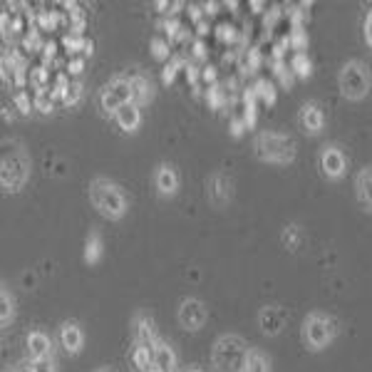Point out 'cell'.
Returning <instances> with one entry per match:
<instances>
[{
    "mask_svg": "<svg viewBox=\"0 0 372 372\" xmlns=\"http://www.w3.org/2000/svg\"><path fill=\"white\" fill-rule=\"evenodd\" d=\"M206 192L214 206H226L231 201V194H234V181L226 172H214L206 181Z\"/></svg>",
    "mask_w": 372,
    "mask_h": 372,
    "instance_id": "cell-9",
    "label": "cell"
},
{
    "mask_svg": "<svg viewBox=\"0 0 372 372\" xmlns=\"http://www.w3.org/2000/svg\"><path fill=\"white\" fill-rule=\"evenodd\" d=\"M355 194H358V201L365 206L367 211H372V167H365L358 174L355 179Z\"/></svg>",
    "mask_w": 372,
    "mask_h": 372,
    "instance_id": "cell-16",
    "label": "cell"
},
{
    "mask_svg": "<svg viewBox=\"0 0 372 372\" xmlns=\"http://www.w3.org/2000/svg\"><path fill=\"white\" fill-rule=\"evenodd\" d=\"M30 176V161L25 156L23 149H12L10 154H3V172H0V181L6 192H20Z\"/></svg>",
    "mask_w": 372,
    "mask_h": 372,
    "instance_id": "cell-6",
    "label": "cell"
},
{
    "mask_svg": "<svg viewBox=\"0 0 372 372\" xmlns=\"http://www.w3.org/2000/svg\"><path fill=\"white\" fill-rule=\"evenodd\" d=\"M60 340H62V347L74 355V353H80L82 342H85V335L77 328V322H65L60 328Z\"/></svg>",
    "mask_w": 372,
    "mask_h": 372,
    "instance_id": "cell-17",
    "label": "cell"
},
{
    "mask_svg": "<svg viewBox=\"0 0 372 372\" xmlns=\"http://www.w3.org/2000/svg\"><path fill=\"white\" fill-rule=\"evenodd\" d=\"M152 52H154L156 60H169V40L154 37V40H152Z\"/></svg>",
    "mask_w": 372,
    "mask_h": 372,
    "instance_id": "cell-37",
    "label": "cell"
},
{
    "mask_svg": "<svg viewBox=\"0 0 372 372\" xmlns=\"http://www.w3.org/2000/svg\"><path fill=\"white\" fill-rule=\"evenodd\" d=\"M273 72H276V77H278V82H280V85H283V87H288V90H291L293 80H296V74H293L291 65H285V62L280 60V62H276V70H273Z\"/></svg>",
    "mask_w": 372,
    "mask_h": 372,
    "instance_id": "cell-32",
    "label": "cell"
},
{
    "mask_svg": "<svg viewBox=\"0 0 372 372\" xmlns=\"http://www.w3.org/2000/svg\"><path fill=\"white\" fill-rule=\"evenodd\" d=\"M35 110L43 112V114H50L55 110V97H52V90H37L35 92Z\"/></svg>",
    "mask_w": 372,
    "mask_h": 372,
    "instance_id": "cell-26",
    "label": "cell"
},
{
    "mask_svg": "<svg viewBox=\"0 0 372 372\" xmlns=\"http://www.w3.org/2000/svg\"><path fill=\"white\" fill-rule=\"evenodd\" d=\"M114 119H117V124L124 132H134L136 127L142 124V112H139L136 105H124L122 110L114 114Z\"/></svg>",
    "mask_w": 372,
    "mask_h": 372,
    "instance_id": "cell-19",
    "label": "cell"
},
{
    "mask_svg": "<svg viewBox=\"0 0 372 372\" xmlns=\"http://www.w3.org/2000/svg\"><path fill=\"white\" fill-rule=\"evenodd\" d=\"M186 372H204V370H198V367H192V370H186Z\"/></svg>",
    "mask_w": 372,
    "mask_h": 372,
    "instance_id": "cell-51",
    "label": "cell"
},
{
    "mask_svg": "<svg viewBox=\"0 0 372 372\" xmlns=\"http://www.w3.org/2000/svg\"><path fill=\"white\" fill-rule=\"evenodd\" d=\"M201 80L209 82V87L216 85V68H211V65H209V68L201 70Z\"/></svg>",
    "mask_w": 372,
    "mask_h": 372,
    "instance_id": "cell-43",
    "label": "cell"
},
{
    "mask_svg": "<svg viewBox=\"0 0 372 372\" xmlns=\"http://www.w3.org/2000/svg\"><path fill=\"white\" fill-rule=\"evenodd\" d=\"M90 201L107 218H122L127 214V196L110 179H94L90 184Z\"/></svg>",
    "mask_w": 372,
    "mask_h": 372,
    "instance_id": "cell-2",
    "label": "cell"
},
{
    "mask_svg": "<svg viewBox=\"0 0 372 372\" xmlns=\"http://www.w3.org/2000/svg\"><path fill=\"white\" fill-rule=\"evenodd\" d=\"M32 372H55V362L52 358H45V360H32Z\"/></svg>",
    "mask_w": 372,
    "mask_h": 372,
    "instance_id": "cell-40",
    "label": "cell"
},
{
    "mask_svg": "<svg viewBox=\"0 0 372 372\" xmlns=\"http://www.w3.org/2000/svg\"><path fill=\"white\" fill-rule=\"evenodd\" d=\"M134 338H136V342H142V345H154V342L159 340V338H156V333H154V322H152V318L136 316Z\"/></svg>",
    "mask_w": 372,
    "mask_h": 372,
    "instance_id": "cell-20",
    "label": "cell"
},
{
    "mask_svg": "<svg viewBox=\"0 0 372 372\" xmlns=\"http://www.w3.org/2000/svg\"><path fill=\"white\" fill-rule=\"evenodd\" d=\"M154 367L159 372H176V355H174L172 345H167L164 340L154 342Z\"/></svg>",
    "mask_w": 372,
    "mask_h": 372,
    "instance_id": "cell-13",
    "label": "cell"
},
{
    "mask_svg": "<svg viewBox=\"0 0 372 372\" xmlns=\"http://www.w3.org/2000/svg\"><path fill=\"white\" fill-rule=\"evenodd\" d=\"M300 124L305 127L308 134H318L322 130V124H325V117H322V110L316 105V102H308L303 105L300 110Z\"/></svg>",
    "mask_w": 372,
    "mask_h": 372,
    "instance_id": "cell-15",
    "label": "cell"
},
{
    "mask_svg": "<svg viewBox=\"0 0 372 372\" xmlns=\"http://www.w3.org/2000/svg\"><path fill=\"white\" fill-rule=\"evenodd\" d=\"M154 345H142V342H136L134 353H132V362H134L136 370L147 372L149 367L154 365V350H152Z\"/></svg>",
    "mask_w": 372,
    "mask_h": 372,
    "instance_id": "cell-21",
    "label": "cell"
},
{
    "mask_svg": "<svg viewBox=\"0 0 372 372\" xmlns=\"http://www.w3.org/2000/svg\"><path fill=\"white\" fill-rule=\"evenodd\" d=\"M99 105L105 112L117 114L124 105H132V82L130 77H114L112 82H107L102 94H99Z\"/></svg>",
    "mask_w": 372,
    "mask_h": 372,
    "instance_id": "cell-7",
    "label": "cell"
},
{
    "mask_svg": "<svg viewBox=\"0 0 372 372\" xmlns=\"http://www.w3.org/2000/svg\"><path fill=\"white\" fill-rule=\"evenodd\" d=\"M94 372H112V370H107V367H99V370H94Z\"/></svg>",
    "mask_w": 372,
    "mask_h": 372,
    "instance_id": "cell-50",
    "label": "cell"
},
{
    "mask_svg": "<svg viewBox=\"0 0 372 372\" xmlns=\"http://www.w3.org/2000/svg\"><path fill=\"white\" fill-rule=\"evenodd\" d=\"M209 320V310L198 298H186L179 305V325L184 330H201Z\"/></svg>",
    "mask_w": 372,
    "mask_h": 372,
    "instance_id": "cell-8",
    "label": "cell"
},
{
    "mask_svg": "<svg viewBox=\"0 0 372 372\" xmlns=\"http://www.w3.org/2000/svg\"><path fill=\"white\" fill-rule=\"evenodd\" d=\"M258 325L266 335H278L285 328V310L278 305H266L258 313Z\"/></svg>",
    "mask_w": 372,
    "mask_h": 372,
    "instance_id": "cell-11",
    "label": "cell"
},
{
    "mask_svg": "<svg viewBox=\"0 0 372 372\" xmlns=\"http://www.w3.org/2000/svg\"><path fill=\"white\" fill-rule=\"evenodd\" d=\"M25 372H32V367H28V370H25Z\"/></svg>",
    "mask_w": 372,
    "mask_h": 372,
    "instance_id": "cell-52",
    "label": "cell"
},
{
    "mask_svg": "<svg viewBox=\"0 0 372 372\" xmlns=\"http://www.w3.org/2000/svg\"><path fill=\"white\" fill-rule=\"evenodd\" d=\"M347 167V159L338 147H322L320 152V169L322 174L328 176V179H340L342 174H345Z\"/></svg>",
    "mask_w": 372,
    "mask_h": 372,
    "instance_id": "cell-10",
    "label": "cell"
},
{
    "mask_svg": "<svg viewBox=\"0 0 372 372\" xmlns=\"http://www.w3.org/2000/svg\"><path fill=\"white\" fill-rule=\"evenodd\" d=\"M335 333H338V322L330 316L322 313H310L303 320V342L310 350H322L333 342Z\"/></svg>",
    "mask_w": 372,
    "mask_h": 372,
    "instance_id": "cell-4",
    "label": "cell"
},
{
    "mask_svg": "<svg viewBox=\"0 0 372 372\" xmlns=\"http://www.w3.org/2000/svg\"><path fill=\"white\" fill-rule=\"evenodd\" d=\"M65 8H68L70 32H74V35H82V30H85V25H87V12L82 10L80 6H74V3H65Z\"/></svg>",
    "mask_w": 372,
    "mask_h": 372,
    "instance_id": "cell-22",
    "label": "cell"
},
{
    "mask_svg": "<svg viewBox=\"0 0 372 372\" xmlns=\"http://www.w3.org/2000/svg\"><path fill=\"white\" fill-rule=\"evenodd\" d=\"M196 32H198V35H201V37H204L206 32H209V25H206V20H201V23H196Z\"/></svg>",
    "mask_w": 372,
    "mask_h": 372,
    "instance_id": "cell-49",
    "label": "cell"
},
{
    "mask_svg": "<svg viewBox=\"0 0 372 372\" xmlns=\"http://www.w3.org/2000/svg\"><path fill=\"white\" fill-rule=\"evenodd\" d=\"M130 82H132V105L136 107L147 105L149 99H152V94H154L152 92V82L144 74H132Z\"/></svg>",
    "mask_w": 372,
    "mask_h": 372,
    "instance_id": "cell-18",
    "label": "cell"
},
{
    "mask_svg": "<svg viewBox=\"0 0 372 372\" xmlns=\"http://www.w3.org/2000/svg\"><path fill=\"white\" fill-rule=\"evenodd\" d=\"M43 55H45V60H52V57H55V45L52 43H48L43 48Z\"/></svg>",
    "mask_w": 372,
    "mask_h": 372,
    "instance_id": "cell-48",
    "label": "cell"
},
{
    "mask_svg": "<svg viewBox=\"0 0 372 372\" xmlns=\"http://www.w3.org/2000/svg\"><path fill=\"white\" fill-rule=\"evenodd\" d=\"M184 68H186V62L181 60V57H172V62L164 68V74H161V77H164V82H167V85H172L174 77H176V72H179V70H184Z\"/></svg>",
    "mask_w": 372,
    "mask_h": 372,
    "instance_id": "cell-34",
    "label": "cell"
},
{
    "mask_svg": "<svg viewBox=\"0 0 372 372\" xmlns=\"http://www.w3.org/2000/svg\"><path fill=\"white\" fill-rule=\"evenodd\" d=\"M28 353H30L32 360L50 358V353H52V342H50V338L43 333V330H32V333L28 335Z\"/></svg>",
    "mask_w": 372,
    "mask_h": 372,
    "instance_id": "cell-14",
    "label": "cell"
},
{
    "mask_svg": "<svg viewBox=\"0 0 372 372\" xmlns=\"http://www.w3.org/2000/svg\"><path fill=\"white\" fill-rule=\"evenodd\" d=\"M243 130H248L246 122H243V117H236L234 122H231V134H234V136H241Z\"/></svg>",
    "mask_w": 372,
    "mask_h": 372,
    "instance_id": "cell-44",
    "label": "cell"
},
{
    "mask_svg": "<svg viewBox=\"0 0 372 372\" xmlns=\"http://www.w3.org/2000/svg\"><path fill=\"white\" fill-rule=\"evenodd\" d=\"M288 43H291V48L296 52H305V48H308V32H305V28H293L291 35H288Z\"/></svg>",
    "mask_w": 372,
    "mask_h": 372,
    "instance_id": "cell-30",
    "label": "cell"
},
{
    "mask_svg": "<svg viewBox=\"0 0 372 372\" xmlns=\"http://www.w3.org/2000/svg\"><path fill=\"white\" fill-rule=\"evenodd\" d=\"M102 236H99V231H92V234L87 236V243H85V263H90V266H94L99 258H102Z\"/></svg>",
    "mask_w": 372,
    "mask_h": 372,
    "instance_id": "cell-23",
    "label": "cell"
},
{
    "mask_svg": "<svg viewBox=\"0 0 372 372\" xmlns=\"http://www.w3.org/2000/svg\"><path fill=\"white\" fill-rule=\"evenodd\" d=\"M254 90H256V94H258V99L263 102V105H276V85L273 82H268V80H263L260 77L258 82L254 85Z\"/></svg>",
    "mask_w": 372,
    "mask_h": 372,
    "instance_id": "cell-25",
    "label": "cell"
},
{
    "mask_svg": "<svg viewBox=\"0 0 372 372\" xmlns=\"http://www.w3.org/2000/svg\"><path fill=\"white\" fill-rule=\"evenodd\" d=\"M80 97H82V85L80 82H70V87H68V92H65V105L68 107H74L77 102H80Z\"/></svg>",
    "mask_w": 372,
    "mask_h": 372,
    "instance_id": "cell-36",
    "label": "cell"
},
{
    "mask_svg": "<svg viewBox=\"0 0 372 372\" xmlns=\"http://www.w3.org/2000/svg\"><path fill=\"white\" fill-rule=\"evenodd\" d=\"M12 102H15V107H18L23 114H30V97H28V92L25 90H15V94H12Z\"/></svg>",
    "mask_w": 372,
    "mask_h": 372,
    "instance_id": "cell-39",
    "label": "cell"
},
{
    "mask_svg": "<svg viewBox=\"0 0 372 372\" xmlns=\"http://www.w3.org/2000/svg\"><path fill=\"white\" fill-rule=\"evenodd\" d=\"M62 48L68 50L70 55H74V52H85V50H87V40H85L82 35L68 32V35L62 37Z\"/></svg>",
    "mask_w": 372,
    "mask_h": 372,
    "instance_id": "cell-29",
    "label": "cell"
},
{
    "mask_svg": "<svg viewBox=\"0 0 372 372\" xmlns=\"http://www.w3.org/2000/svg\"><path fill=\"white\" fill-rule=\"evenodd\" d=\"M206 102H209L211 110H221L223 102H226V94H223L221 85H211V87H206Z\"/></svg>",
    "mask_w": 372,
    "mask_h": 372,
    "instance_id": "cell-31",
    "label": "cell"
},
{
    "mask_svg": "<svg viewBox=\"0 0 372 372\" xmlns=\"http://www.w3.org/2000/svg\"><path fill=\"white\" fill-rule=\"evenodd\" d=\"M30 85L35 87V90H48V70L32 68L30 70Z\"/></svg>",
    "mask_w": 372,
    "mask_h": 372,
    "instance_id": "cell-35",
    "label": "cell"
},
{
    "mask_svg": "<svg viewBox=\"0 0 372 372\" xmlns=\"http://www.w3.org/2000/svg\"><path fill=\"white\" fill-rule=\"evenodd\" d=\"M370 85H372V77H370V70L362 65L360 60H350L345 62V68L340 70V92L345 94L347 99H362L367 92H370Z\"/></svg>",
    "mask_w": 372,
    "mask_h": 372,
    "instance_id": "cell-5",
    "label": "cell"
},
{
    "mask_svg": "<svg viewBox=\"0 0 372 372\" xmlns=\"http://www.w3.org/2000/svg\"><path fill=\"white\" fill-rule=\"evenodd\" d=\"M246 372H268V362H266V358H263V355H260L258 350H251V355H248Z\"/></svg>",
    "mask_w": 372,
    "mask_h": 372,
    "instance_id": "cell-33",
    "label": "cell"
},
{
    "mask_svg": "<svg viewBox=\"0 0 372 372\" xmlns=\"http://www.w3.org/2000/svg\"><path fill=\"white\" fill-rule=\"evenodd\" d=\"M82 68H85V60H82V57H72V60L68 62V70H65V72H68V74H80Z\"/></svg>",
    "mask_w": 372,
    "mask_h": 372,
    "instance_id": "cell-42",
    "label": "cell"
},
{
    "mask_svg": "<svg viewBox=\"0 0 372 372\" xmlns=\"http://www.w3.org/2000/svg\"><path fill=\"white\" fill-rule=\"evenodd\" d=\"M256 156L273 164H288L296 159V139L280 132H260L254 142Z\"/></svg>",
    "mask_w": 372,
    "mask_h": 372,
    "instance_id": "cell-3",
    "label": "cell"
},
{
    "mask_svg": "<svg viewBox=\"0 0 372 372\" xmlns=\"http://www.w3.org/2000/svg\"><path fill=\"white\" fill-rule=\"evenodd\" d=\"M291 70L296 77H310V72H313V62L308 60L305 52H296V55L291 57Z\"/></svg>",
    "mask_w": 372,
    "mask_h": 372,
    "instance_id": "cell-24",
    "label": "cell"
},
{
    "mask_svg": "<svg viewBox=\"0 0 372 372\" xmlns=\"http://www.w3.org/2000/svg\"><path fill=\"white\" fill-rule=\"evenodd\" d=\"M154 181L161 196H172V194H176V189H179V174L174 172V167H169V164H161V167L156 169Z\"/></svg>",
    "mask_w": 372,
    "mask_h": 372,
    "instance_id": "cell-12",
    "label": "cell"
},
{
    "mask_svg": "<svg viewBox=\"0 0 372 372\" xmlns=\"http://www.w3.org/2000/svg\"><path fill=\"white\" fill-rule=\"evenodd\" d=\"M218 37H221L223 43H236V28L234 25H221V28H218Z\"/></svg>",
    "mask_w": 372,
    "mask_h": 372,
    "instance_id": "cell-41",
    "label": "cell"
},
{
    "mask_svg": "<svg viewBox=\"0 0 372 372\" xmlns=\"http://www.w3.org/2000/svg\"><path fill=\"white\" fill-rule=\"evenodd\" d=\"M12 296H10V291L8 288H3L0 291V322L3 325H8V322L12 320V313H15V308H12Z\"/></svg>",
    "mask_w": 372,
    "mask_h": 372,
    "instance_id": "cell-27",
    "label": "cell"
},
{
    "mask_svg": "<svg viewBox=\"0 0 372 372\" xmlns=\"http://www.w3.org/2000/svg\"><path fill=\"white\" fill-rule=\"evenodd\" d=\"M260 68V52L258 48H251L248 52H243L241 57V72L243 74H254Z\"/></svg>",
    "mask_w": 372,
    "mask_h": 372,
    "instance_id": "cell-28",
    "label": "cell"
},
{
    "mask_svg": "<svg viewBox=\"0 0 372 372\" xmlns=\"http://www.w3.org/2000/svg\"><path fill=\"white\" fill-rule=\"evenodd\" d=\"M283 243L288 248H298V246H300V229H298V226H285Z\"/></svg>",
    "mask_w": 372,
    "mask_h": 372,
    "instance_id": "cell-38",
    "label": "cell"
},
{
    "mask_svg": "<svg viewBox=\"0 0 372 372\" xmlns=\"http://www.w3.org/2000/svg\"><path fill=\"white\" fill-rule=\"evenodd\" d=\"M248 355H251V350L241 335H221L214 342L211 360H214L216 372H246Z\"/></svg>",
    "mask_w": 372,
    "mask_h": 372,
    "instance_id": "cell-1",
    "label": "cell"
},
{
    "mask_svg": "<svg viewBox=\"0 0 372 372\" xmlns=\"http://www.w3.org/2000/svg\"><path fill=\"white\" fill-rule=\"evenodd\" d=\"M156 8H159L161 12H169V15H172V12H176V8H181V3H164V0H159Z\"/></svg>",
    "mask_w": 372,
    "mask_h": 372,
    "instance_id": "cell-46",
    "label": "cell"
},
{
    "mask_svg": "<svg viewBox=\"0 0 372 372\" xmlns=\"http://www.w3.org/2000/svg\"><path fill=\"white\" fill-rule=\"evenodd\" d=\"M194 57H196V60H204L206 57V45H204V40H196V43H194Z\"/></svg>",
    "mask_w": 372,
    "mask_h": 372,
    "instance_id": "cell-45",
    "label": "cell"
},
{
    "mask_svg": "<svg viewBox=\"0 0 372 372\" xmlns=\"http://www.w3.org/2000/svg\"><path fill=\"white\" fill-rule=\"evenodd\" d=\"M365 40H367V45L372 48V10L367 12V18H365Z\"/></svg>",
    "mask_w": 372,
    "mask_h": 372,
    "instance_id": "cell-47",
    "label": "cell"
}]
</instances>
